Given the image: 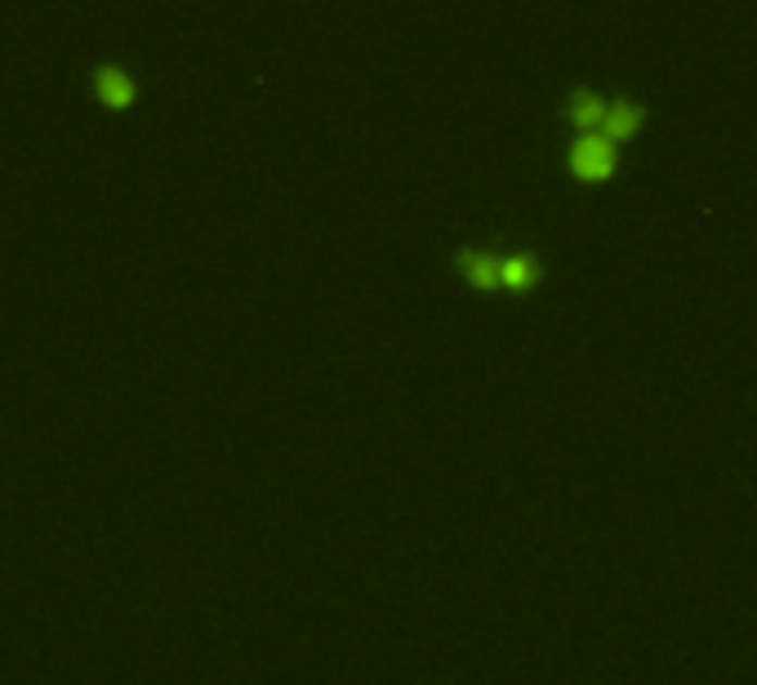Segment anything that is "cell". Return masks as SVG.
Listing matches in <instances>:
<instances>
[{
    "mask_svg": "<svg viewBox=\"0 0 757 685\" xmlns=\"http://www.w3.org/2000/svg\"><path fill=\"white\" fill-rule=\"evenodd\" d=\"M566 165H571L575 178L584 183H601L615 174V165H620V157H615V142L601 138V134H580L571 142V152H566Z\"/></svg>",
    "mask_w": 757,
    "mask_h": 685,
    "instance_id": "cell-1",
    "label": "cell"
},
{
    "mask_svg": "<svg viewBox=\"0 0 757 685\" xmlns=\"http://www.w3.org/2000/svg\"><path fill=\"white\" fill-rule=\"evenodd\" d=\"M455 267H459V276H463L472 289H482V294L504 289V285H499V281H504V254H499V250L463 245V250H455Z\"/></svg>",
    "mask_w": 757,
    "mask_h": 685,
    "instance_id": "cell-2",
    "label": "cell"
},
{
    "mask_svg": "<svg viewBox=\"0 0 757 685\" xmlns=\"http://www.w3.org/2000/svg\"><path fill=\"white\" fill-rule=\"evenodd\" d=\"M642 121H646V108L637 103V98H629V94H615L610 98V108H606V121H601V138H610V142H624V138H633L637 129H642Z\"/></svg>",
    "mask_w": 757,
    "mask_h": 685,
    "instance_id": "cell-3",
    "label": "cell"
},
{
    "mask_svg": "<svg viewBox=\"0 0 757 685\" xmlns=\"http://www.w3.org/2000/svg\"><path fill=\"white\" fill-rule=\"evenodd\" d=\"M606 108H610V98L601 94V89H588V85H580V89H571L566 94V116H571L584 134H597L601 129V121H606Z\"/></svg>",
    "mask_w": 757,
    "mask_h": 685,
    "instance_id": "cell-4",
    "label": "cell"
},
{
    "mask_svg": "<svg viewBox=\"0 0 757 685\" xmlns=\"http://www.w3.org/2000/svg\"><path fill=\"white\" fill-rule=\"evenodd\" d=\"M539 276H544L539 254H531V250H508V254H504V281H499V285H504L508 294H526V289H535Z\"/></svg>",
    "mask_w": 757,
    "mask_h": 685,
    "instance_id": "cell-5",
    "label": "cell"
},
{
    "mask_svg": "<svg viewBox=\"0 0 757 685\" xmlns=\"http://www.w3.org/2000/svg\"><path fill=\"white\" fill-rule=\"evenodd\" d=\"M99 89H103V98H112V103H121V98H129V80H125V72L121 67H99Z\"/></svg>",
    "mask_w": 757,
    "mask_h": 685,
    "instance_id": "cell-6",
    "label": "cell"
}]
</instances>
